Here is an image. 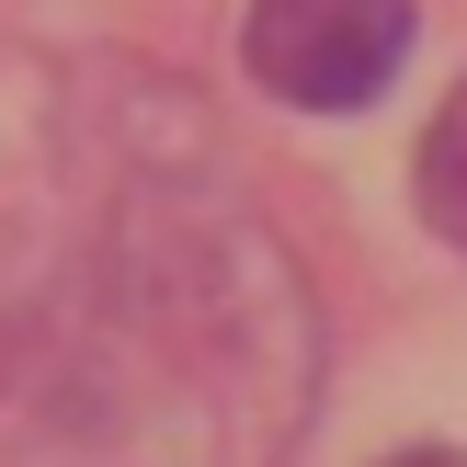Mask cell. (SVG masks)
<instances>
[{"mask_svg":"<svg viewBox=\"0 0 467 467\" xmlns=\"http://www.w3.org/2000/svg\"><path fill=\"white\" fill-rule=\"evenodd\" d=\"M319 388V308L251 205L126 182L0 331L12 467H274Z\"/></svg>","mask_w":467,"mask_h":467,"instance_id":"cell-1","label":"cell"},{"mask_svg":"<svg viewBox=\"0 0 467 467\" xmlns=\"http://www.w3.org/2000/svg\"><path fill=\"white\" fill-rule=\"evenodd\" d=\"M410 35H422L410 0H251L240 57H251V80H263L274 103H296V114H365L400 80Z\"/></svg>","mask_w":467,"mask_h":467,"instance_id":"cell-2","label":"cell"},{"mask_svg":"<svg viewBox=\"0 0 467 467\" xmlns=\"http://www.w3.org/2000/svg\"><path fill=\"white\" fill-rule=\"evenodd\" d=\"M410 194H422V228H433V240H445V251H467V80L445 91V114L422 126Z\"/></svg>","mask_w":467,"mask_h":467,"instance_id":"cell-3","label":"cell"},{"mask_svg":"<svg viewBox=\"0 0 467 467\" xmlns=\"http://www.w3.org/2000/svg\"><path fill=\"white\" fill-rule=\"evenodd\" d=\"M377 467H467L456 445H410V456H377Z\"/></svg>","mask_w":467,"mask_h":467,"instance_id":"cell-4","label":"cell"}]
</instances>
